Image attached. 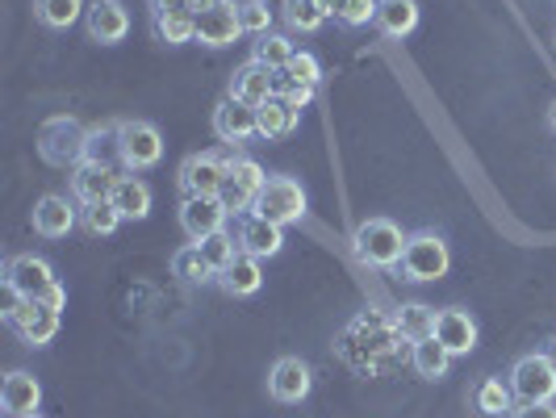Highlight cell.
<instances>
[{"mask_svg": "<svg viewBox=\"0 0 556 418\" xmlns=\"http://www.w3.org/2000/svg\"><path fill=\"white\" fill-rule=\"evenodd\" d=\"M113 185H117V176H113L110 164L84 160L80 167H72V197H76L80 205H97V201H110V197H113Z\"/></svg>", "mask_w": 556, "mask_h": 418, "instance_id": "cell-19", "label": "cell"}, {"mask_svg": "<svg viewBox=\"0 0 556 418\" xmlns=\"http://www.w3.org/2000/svg\"><path fill=\"white\" fill-rule=\"evenodd\" d=\"M323 4L343 26H368V22H377V4L381 0H323Z\"/></svg>", "mask_w": 556, "mask_h": 418, "instance_id": "cell-35", "label": "cell"}, {"mask_svg": "<svg viewBox=\"0 0 556 418\" xmlns=\"http://www.w3.org/2000/svg\"><path fill=\"white\" fill-rule=\"evenodd\" d=\"M510 397H515V390H510V385H502V377H485V381L473 390L477 410H481L485 418H506Z\"/></svg>", "mask_w": 556, "mask_h": 418, "instance_id": "cell-32", "label": "cell"}, {"mask_svg": "<svg viewBox=\"0 0 556 418\" xmlns=\"http://www.w3.org/2000/svg\"><path fill=\"white\" fill-rule=\"evenodd\" d=\"M172 273L185 280V284H210V280H218L214 273V264L205 259V251L201 243H185V248L172 255Z\"/></svg>", "mask_w": 556, "mask_h": 418, "instance_id": "cell-27", "label": "cell"}, {"mask_svg": "<svg viewBox=\"0 0 556 418\" xmlns=\"http://www.w3.org/2000/svg\"><path fill=\"white\" fill-rule=\"evenodd\" d=\"M372 26L381 29L386 38H406V34L418 29V4L415 0H381Z\"/></svg>", "mask_w": 556, "mask_h": 418, "instance_id": "cell-26", "label": "cell"}, {"mask_svg": "<svg viewBox=\"0 0 556 418\" xmlns=\"http://www.w3.org/2000/svg\"><path fill=\"white\" fill-rule=\"evenodd\" d=\"M34 13L47 29H67L88 13V4L84 0H34Z\"/></svg>", "mask_w": 556, "mask_h": 418, "instance_id": "cell-31", "label": "cell"}, {"mask_svg": "<svg viewBox=\"0 0 556 418\" xmlns=\"http://www.w3.org/2000/svg\"><path fill=\"white\" fill-rule=\"evenodd\" d=\"M435 339L444 343L452 356H469L477 347V322L469 309H440L435 318Z\"/></svg>", "mask_w": 556, "mask_h": 418, "instance_id": "cell-21", "label": "cell"}, {"mask_svg": "<svg viewBox=\"0 0 556 418\" xmlns=\"http://www.w3.org/2000/svg\"><path fill=\"white\" fill-rule=\"evenodd\" d=\"M122 223H126V218L113 210V201H97V205H84L80 210V226L92 239H105V235H113Z\"/></svg>", "mask_w": 556, "mask_h": 418, "instance_id": "cell-34", "label": "cell"}, {"mask_svg": "<svg viewBox=\"0 0 556 418\" xmlns=\"http://www.w3.org/2000/svg\"><path fill=\"white\" fill-rule=\"evenodd\" d=\"M223 180H226V160H218L214 151L189 155V160L180 164V176H176V185H180L185 197H214L223 189Z\"/></svg>", "mask_w": 556, "mask_h": 418, "instance_id": "cell-11", "label": "cell"}, {"mask_svg": "<svg viewBox=\"0 0 556 418\" xmlns=\"http://www.w3.org/2000/svg\"><path fill=\"white\" fill-rule=\"evenodd\" d=\"M0 406H4V415L9 418H22V415H38V406H42V385H38V377H29V372H9L4 377V385H0Z\"/></svg>", "mask_w": 556, "mask_h": 418, "instance_id": "cell-20", "label": "cell"}, {"mask_svg": "<svg viewBox=\"0 0 556 418\" xmlns=\"http://www.w3.org/2000/svg\"><path fill=\"white\" fill-rule=\"evenodd\" d=\"M277 97H285V101H293L298 110H306L309 101H314V88L309 84H298L289 72H277Z\"/></svg>", "mask_w": 556, "mask_h": 418, "instance_id": "cell-39", "label": "cell"}, {"mask_svg": "<svg viewBox=\"0 0 556 418\" xmlns=\"http://www.w3.org/2000/svg\"><path fill=\"white\" fill-rule=\"evenodd\" d=\"M515 418H556V406L553 402H535V406H523Z\"/></svg>", "mask_w": 556, "mask_h": 418, "instance_id": "cell-40", "label": "cell"}, {"mask_svg": "<svg viewBox=\"0 0 556 418\" xmlns=\"http://www.w3.org/2000/svg\"><path fill=\"white\" fill-rule=\"evenodd\" d=\"M110 201L122 218H135V223H142L151 214V189L142 185L139 176H117Z\"/></svg>", "mask_w": 556, "mask_h": 418, "instance_id": "cell-25", "label": "cell"}, {"mask_svg": "<svg viewBox=\"0 0 556 418\" xmlns=\"http://www.w3.org/2000/svg\"><path fill=\"white\" fill-rule=\"evenodd\" d=\"M309 385H314V377H309V364L302 356H280L273 364V372H268V393L285 402V406H298V402H306L309 397Z\"/></svg>", "mask_w": 556, "mask_h": 418, "instance_id": "cell-13", "label": "cell"}, {"mask_svg": "<svg viewBox=\"0 0 556 418\" xmlns=\"http://www.w3.org/2000/svg\"><path fill=\"white\" fill-rule=\"evenodd\" d=\"M239 26L243 34H273V9L264 4V0H248V4H239Z\"/></svg>", "mask_w": 556, "mask_h": 418, "instance_id": "cell-37", "label": "cell"}, {"mask_svg": "<svg viewBox=\"0 0 556 418\" xmlns=\"http://www.w3.org/2000/svg\"><path fill=\"white\" fill-rule=\"evenodd\" d=\"M4 289H9L13 297H22V302H42V306H51V309L67 306V293H63V284H59L55 268H51L42 255H13V259L4 264Z\"/></svg>", "mask_w": 556, "mask_h": 418, "instance_id": "cell-2", "label": "cell"}, {"mask_svg": "<svg viewBox=\"0 0 556 418\" xmlns=\"http://www.w3.org/2000/svg\"><path fill=\"white\" fill-rule=\"evenodd\" d=\"M406 239L402 226L390 223V218H368V223L356 226L352 235V251L356 259L368 264V268H397L402 264V251H406Z\"/></svg>", "mask_w": 556, "mask_h": 418, "instance_id": "cell-3", "label": "cell"}, {"mask_svg": "<svg viewBox=\"0 0 556 418\" xmlns=\"http://www.w3.org/2000/svg\"><path fill=\"white\" fill-rule=\"evenodd\" d=\"M38 155L51 167H80L88 160V130L76 117H51L38 130Z\"/></svg>", "mask_w": 556, "mask_h": 418, "instance_id": "cell-5", "label": "cell"}, {"mask_svg": "<svg viewBox=\"0 0 556 418\" xmlns=\"http://www.w3.org/2000/svg\"><path fill=\"white\" fill-rule=\"evenodd\" d=\"M214 135L223 142H248L260 135V113L255 105H243L235 97H226L223 105L214 110Z\"/></svg>", "mask_w": 556, "mask_h": 418, "instance_id": "cell-17", "label": "cell"}, {"mask_svg": "<svg viewBox=\"0 0 556 418\" xmlns=\"http://www.w3.org/2000/svg\"><path fill=\"white\" fill-rule=\"evenodd\" d=\"M285 72L298 84H309V88H318V80H323V63H318V55H309V51H298V55L289 59Z\"/></svg>", "mask_w": 556, "mask_h": 418, "instance_id": "cell-38", "label": "cell"}, {"mask_svg": "<svg viewBox=\"0 0 556 418\" xmlns=\"http://www.w3.org/2000/svg\"><path fill=\"white\" fill-rule=\"evenodd\" d=\"M84 26H88V38L101 42V47H113L130 34V13L122 0H92L88 13H84Z\"/></svg>", "mask_w": 556, "mask_h": 418, "instance_id": "cell-14", "label": "cell"}, {"mask_svg": "<svg viewBox=\"0 0 556 418\" xmlns=\"http://www.w3.org/2000/svg\"><path fill=\"white\" fill-rule=\"evenodd\" d=\"M410 364H415V372L422 381H444L447 368H452V352L435 334H427V339L410 343Z\"/></svg>", "mask_w": 556, "mask_h": 418, "instance_id": "cell-24", "label": "cell"}, {"mask_svg": "<svg viewBox=\"0 0 556 418\" xmlns=\"http://www.w3.org/2000/svg\"><path fill=\"white\" fill-rule=\"evenodd\" d=\"M226 218H230V210L223 205V197H185L180 201V230L201 243V239H210V235H218L226 230Z\"/></svg>", "mask_w": 556, "mask_h": 418, "instance_id": "cell-10", "label": "cell"}, {"mask_svg": "<svg viewBox=\"0 0 556 418\" xmlns=\"http://www.w3.org/2000/svg\"><path fill=\"white\" fill-rule=\"evenodd\" d=\"M510 390L523 406H535V402H553L556 397V360L544 356V352H531V356H519L515 368H510Z\"/></svg>", "mask_w": 556, "mask_h": 418, "instance_id": "cell-8", "label": "cell"}, {"mask_svg": "<svg viewBox=\"0 0 556 418\" xmlns=\"http://www.w3.org/2000/svg\"><path fill=\"white\" fill-rule=\"evenodd\" d=\"M548 130L556 135V101H553V110H548Z\"/></svg>", "mask_w": 556, "mask_h": 418, "instance_id": "cell-42", "label": "cell"}, {"mask_svg": "<svg viewBox=\"0 0 556 418\" xmlns=\"http://www.w3.org/2000/svg\"><path fill=\"white\" fill-rule=\"evenodd\" d=\"M402 277L415 280V284H431V280L447 277V268H452V251L447 243L435 235V230H418L406 239V251H402Z\"/></svg>", "mask_w": 556, "mask_h": 418, "instance_id": "cell-4", "label": "cell"}, {"mask_svg": "<svg viewBox=\"0 0 556 418\" xmlns=\"http://www.w3.org/2000/svg\"><path fill=\"white\" fill-rule=\"evenodd\" d=\"M230 97L260 110L268 97H277V72H273V67H264V63H255V59H248V63L230 76Z\"/></svg>", "mask_w": 556, "mask_h": 418, "instance_id": "cell-16", "label": "cell"}, {"mask_svg": "<svg viewBox=\"0 0 556 418\" xmlns=\"http://www.w3.org/2000/svg\"><path fill=\"white\" fill-rule=\"evenodd\" d=\"M435 309L422 306V302H406V306L393 314V322H397V331L406 343H418V339H427V334H435Z\"/></svg>", "mask_w": 556, "mask_h": 418, "instance_id": "cell-30", "label": "cell"}, {"mask_svg": "<svg viewBox=\"0 0 556 418\" xmlns=\"http://www.w3.org/2000/svg\"><path fill=\"white\" fill-rule=\"evenodd\" d=\"M201 251H205V259L214 264V273H223L226 264L239 255V239H235V235H226V230H218V235L201 239Z\"/></svg>", "mask_w": 556, "mask_h": 418, "instance_id": "cell-36", "label": "cell"}, {"mask_svg": "<svg viewBox=\"0 0 556 418\" xmlns=\"http://www.w3.org/2000/svg\"><path fill=\"white\" fill-rule=\"evenodd\" d=\"M280 17H285V26L293 29V34H318L331 13H327L323 0H285L280 4Z\"/></svg>", "mask_w": 556, "mask_h": 418, "instance_id": "cell-28", "label": "cell"}, {"mask_svg": "<svg viewBox=\"0 0 556 418\" xmlns=\"http://www.w3.org/2000/svg\"><path fill=\"white\" fill-rule=\"evenodd\" d=\"M255 214L277 226H293L306 218V189L293 176H273L260 197H255Z\"/></svg>", "mask_w": 556, "mask_h": 418, "instance_id": "cell-7", "label": "cell"}, {"mask_svg": "<svg viewBox=\"0 0 556 418\" xmlns=\"http://www.w3.org/2000/svg\"><path fill=\"white\" fill-rule=\"evenodd\" d=\"M553 42H556V34H553Z\"/></svg>", "mask_w": 556, "mask_h": 418, "instance_id": "cell-44", "label": "cell"}, {"mask_svg": "<svg viewBox=\"0 0 556 418\" xmlns=\"http://www.w3.org/2000/svg\"><path fill=\"white\" fill-rule=\"evenodd\" d=\"M218 284H223L230 297H251V293H260V284H264V268H260L255 255L239 251L223 273H218Z\"/></svg>", "mask_w": 556, "mask_h": 418, "instance_id": "cell-22", "label": "cell"}, {"mask_svg": "<svg viewBox=\"0 0 556 418\" xmlns=\"http://www.w3.org/2000/svg\"><path fill=\"white\" fill-rule=\"evenodd\" d=\"M189 4V13H201V9H210V4H218V0H185Z\"/></svg>", "mask_w": 556, "mask_h": 418, "instance_id": "cell-41", "label": "cell"}, {"mask_svg": "<svg viewBox=\"0 0 556 418\" xmlns=\"http://www.w3.org/2000/svg\"><path fill=\"white\" fill-rule=\"evenodd\" d=\"M280 248H285V226L260 218L255 210L239 218V251H248L255 259H273L280 255Z\"/></svg>", "mask_w": 556, "mask_h": 418, "instance_id": "cell-15", "label": "cell"}, {"mask_svg": "<svg viewBox=\"0 0 556 418\" xmlns=\"http://www.w3.org/2000/svg\"><path fill=\"white\" fill-rule=\"evenodd\" d=\"M22 418H42V415H22Z\"/></svg>", "mask_w": 556, "mask_h": 418, "instance_id": "cell-43", "label": "cell"}, {"mask_svg": "<svg viewBox=\"0 0 556 418\" xmlns=\"http://www.w3.org/2000/svg\"><path fill=\"white\" fill-rule=\"evenodd\" d=\"M117 160L130 167V172H147L164 160V135L151 126V122H117Z\"/></svg>", "mask_w": 556, "mask_h": 418, "instance_id": "cell-6", "label": "cell"}, {"mask_svg": "<svg viewBox=\"0 0 556 418\" xmlns=\"http://www.w3.org/2000/svg\"><path fill=\"white\" fill-rule=\"evenodd\" d=\"M255 113H260V139L268 142L289 139L298 130V122H302V110L293 101H285V97H268Z\"/></svg>", "mask_w": 556, "mask_h": 418, "instance_id": "cell-23", "label": "cell"}, {"mask_svg": "<svg viewBox=\"0 0 556 418\" xmlns=\"http://www.w3.org/2000/svg\"><path fill=\"white\" fill-rule=\"evenodd\" d=\"M4 322L22 334V343L47 347L59 334V309L42 306V302H22V297H13V306L4 309Z\"/></svg>", "mask_w": 556, "mask_h": 418, "instance_id": "cell-9", "label": "cell"}, {"mask_svg": "<svg viewBox=\"0 0 556 418\" xmlns=\"http://www.w3.org/2000/svg\"><path fill=\"white\" fill-rule=\"evenodd\" d=\"M506 418H510V415H506Z\"/></svg>", "mask_w": 556, "mask_h": 418, "instance_id": "cell-45", "label": "cell"}, {"mask_svg": "<svg viewBox=\"0 0 556 418\" xmlns=\"http://www.w3.org/2000/svg\"><path fill=\"white\" fill-rule=\"evenodd\" d=\"M155 34L164 38L167 47L193 42L197 38V13H189V9H155Z\"/></svg>", "mask_w": 556, "mask_h": 418, "instance_id": "cell-29", "label": "cell"}, {"mask_svg": "<svg viewBox=\"0 0 556 418\" xmlns=\"http://www.w3.org/2000/svg\"><path fill=\"white\" fill-rule=\"evenodd\" d=\"M298 55L293 51V42L285 38V34H260L255 38V63H264V67H273V72H285L289 67V59Z\"/></svg>", "mask_w": 556, "mask_h": 418, "instance_id": "cell-33", "label": "cell"}, {"mask_svg": "<svg viewBox=\"0 0 556 418\" xmlns=\"http://www.w3.org/2000/svg\"><path fill=\"white\" fill-rule=\"evenodd\" d=\"M397 343H402V331L397 322L386 318L381 309H364L348 322V331L339 339V356L352 364L364 377H377L386 364L397 356Z\"/></svg>", "mask_w": 556, "mask_h": 418, "instance_id": "cell-1", "label": "cell"}, {"mask_svg": "<svg viewBox=\"0 0 556 418\" xmlns=\"http://www.w3.org/2000/svg\"><path fill=\"white\" fill-rule=\"evenodd\" d=\"M76 205L67 201V197L59 193H47L38 197V205H34V230L42 235V239H67L72 230H76Z\"/></svg>", "mask_w": 556, "mask_h": 418, "instance_id": "cell-18", "label": "cell"}, {"mask_svg": "<svg viewBox=\"0 0 556 418\" xmlns=\"http://www.w3.org/2000/svg\"><path fill=\"white\" fill-rule=\"evenodd\" d=\"M239 34H243V26H239V4H230V0H218V4H210V9L197 13V42L201 47L223 51Z\"/></svg>", "mask_w": 556, "mask_h": 418, "instance_id": "cell-12", "label": "cell"}]
</instances>
